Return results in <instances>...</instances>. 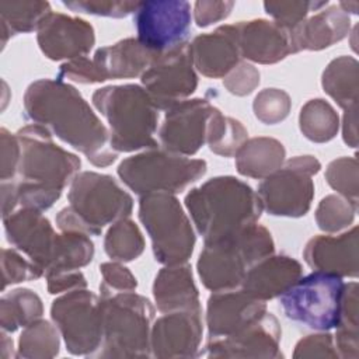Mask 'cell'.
<instances>
[{
  "instance_id": "cell-24",
  "label": "cell",
  "mask_w": 359,
  "mask_h": 359,
  "mask_svg": "<svg viewBox=\"0 0 359 359\" xmlns=\"http://www.w3.org/2000/svg\"><path fill=\"white\" fill-rule=\"evenodd\" d=\"M303 275L299 261L287 255H268L255 262L241 282V290L266 302L283 294Z\"/></svg>"
},
{
  "instance_id": "cell-48",
  "label": "cell",
  "mask_w": 359,
  "mask_h": 359,
  "mask_svg": "<svg viewBox=\"0 0 359 359\" xmlns=\"http://www.w3.org/2000/svg\"><path fill=\"white\" fill-rule=\"evenodd\" d=\"M56 79L60 81L72 80L80 84H94L104 81L93 59H88L86 56L76 57L60 65Z\"/></svg>"
},
{
  "instance_id": "cell-17",
  "label": "cell",
  "mask_w": 359,
  "mask_h": 359,
  "mask_svg": "<svg viewBox=\"0 0 359 359\" xmlns=\"http://www.w3.org/2000/svg\"><path fill=\"white\" fill-rule=\"evenodd\" d=\"M282 330L278 318L265 311L257 321L226 338L208 339L209 358H283L280 352Z\"/></svg>"
},
{
  "instance_id": "cell-50",
  "label": "cell",
  "mask_w": 359,
  "mask_h": 359,
  "mask_svg": "<svg viewBox=\"0 0 359 359\" xmlns=\"http://www.w3.org/2000/svg\"><path fill=\"white\" fill-rule=\"evenodd\" d=\"M46 287L50 294H57L63 292H72L76 289H86L87 280L80 271L60 272L53 275H46Z\"/></svg>"
},
{
  "instance_id": "cell-36",
  "label": "cell",
  "mask_w": 359,
  "mask_h": 359,
  "mask_svg": "<svg viewBox=\"0 0 359 359\" xmlns=\"http://www.w3.org/2000/svg\"><path fill=\"white\" fill-rule=\"evenodd\" d=\"M104 251L118 262H130L139 258L144 251V238L139 226L129 217L112 223L104 237Z\"/></svg>"
},
{
  "instance_id": "cell-2",
  "label": "cell",
  "mask_w": 359,
  "mask_h": 359,
  "mask_svg": "<svg viewBox=\"0 0 359 359\" xmlns=\"http://www.w3.org/2000/svg\"><path fill=\"white\" fill-rule=\"evenodd\" d=\"M15 135L21 146L18 172L13 180L18 206L48 210L79 174L81 161L57 146L53 135L39 125H27Z\"/></svg>"
},
{
  "instance_id": "cell-25",
  "label": "cell",
  "mask_w": 359,
  "mask_h": 359,
  "mask_svg": "<svg viewBox=\"0 0 359 359\" xmlns=\"http://www.w3.org/2000/svg\"><path fill=\"white\" fill-rule=\"evenodd\" d=\"M351 32V17L338 4L318 10L290 29L293 53L321 50L346 38Z\"/></svg>"
},
{
  "instance_id": "cell-21",
  "label": "cell",
  "mask_w": 359,
  "mask_h": 359,
  "mask_svg": "<svg viewBox=\"0 0 359 359\" xmlns=\"http://www.w3.org/2000/svg\"><path fill=\"white\" fill-rule=\"evenodd\" d=\"M240 56L259 63L273 65L293 53L290 29L275 21L257 18L233 24Z\"/></svg>"
},
{
  "instance_id": "cell-29",
  "label": "cell",
  "mask_w": 359,
  "mask_h": 359,
  "mask_svg": "<svg viewBox=\"0 0 359 359\" xmlns=\"http://www.w3.org/2000/svg\"><path fill=\"white\" fill-rule=\"evenodd\" d=\"M321 86L344 111L358 107L359 63L352 56H339L323 72Z\"/></svg>"
},
{
  "instance_id": "cell-13",
  "label": "cell",
  "mask_w": 359,
  "mask_h": 359,
  "mask_svg": "<svg viewBox=\"0 0 359 359\" xmlns=\"http://www.w3.org/2000/svg\"><path fill=\"white\" fill-rule=\"evenodd\" d=\"M142 87L147 91L157 109L167 111L188 100L198 87V76L189 53V43H181L158 53L140 76Z\"/></svg>"
},
{
  "instance_id": "cell-14",
  "label": "cell",
  "mask_w": 359,
  "mask_h": 359,
  "mask_svg": "<svg viewBox=\"0 0 359 359\" xmlns=\"http://www.w3.org/2000/svg\"><path fill=\"white\" fill-rule=\"evenodd\" d=\"M133 21L137 41L151 52L163 53L185 43L191 27V4L185 0L140 1Z\"/></svg>"
},
{
  "instance_id": "cell-41",
  "label": "cell",
  "mask_w": 359,
  "mask_h": 359,
  "mask_svg": "<svg viewBox=\"0 0 359 359\" xmlns=\"http://www.w3.org/2000/svg\"><path fill=\"white\" fill-rule=\"evenodd\" d=\"M328 1H265L264 10L273 21L286 29L294 28L303 20L307 18L310 11H318L327 7Z\"/></svg>"
},
{
  "instance_id": "cell-7",
  "label": "cell",
  "mask_w": 359,
  "mask_h": 359,
  "mask_svg": "<svg viewBox=\"0 0 359 359\" xmlns=\"http://www.w3.org/2000/svg\"><path fill=\"white\" fill-rule=\"evenodd\" d=\"M102 342L91 358H149L151 302L133 292L101 294Z\"/></svg>"
},
{
  "instance_id": "cell-34",
  "label": "cell",
  "mask_w": 359,
  "mask_h": 359,
  "mask_svg": "<svg viewBox=\"0 0 359 359\" xmlns=\"http://www.w3.org/2000/svg\"><path fill=\"white\" fill-rule=\"evenodd\" d=\"M299 128L303 136L310 142L325 143L337 136L339 130V116L328 101L314 98L302 107Z\"/></svg>"
},
{
  "instance_id": "cell-44",
  "label": "cell",
  "mask_w": 359,
  "mask_h": 359,
  "mask_svg": "<svg viewBox=\"0 0 359 359\" xmlns=\"http://www.w3.org/2000/svg\"><path fill=\"white\" fill-rule=\"evenodd\" d=\"M102 282L100 285L101 294H112L118 292H133L137 287L135 275L122 262L111 261L100 265Z\"/></svg>"
},
{
  "instance_id": "cell-38",
  "label": "cell",
  "mask_w": 359,
  "mask_h": 359,
  "mask_svg": "<svg viewBox=\"0 0 359 359\" xmlns=\"http://www.w3.org/2000/svg\"><path fill=\"white\" fill-rule=\"evenodd\" d=\"M358 212V206L341 195H327L316 209V223L325 233H338L349 227Z\"/></svg>"
},
{
  "instance_id": "cell-28",
  "label": "cell",
  "mask_w": 359,
  "mask_h": 359,
  "mask_svg": "<svg viewBox=\"0 0 359 359\" xmlns=\"http://www.w3.org/2000/svg\"><path fill=\"white\" fill-rule=\"evenodd\" d=\"M286 150L273 137L247 139L236 153V168L238 174L255 180H264L285 163Z\"/></svg>"
},
{
  "instance_id": "cell-42",
  "label": "cell",
  "mask_w": 359,
  "mask_h": 359,
  "mask_svg": "<svg viewBox=\"0 0 359 359\" xmlns=\"http://www.w3.org/2000/svg\"><path fill=\"white\" fill-rule=\"evenodd\" d=\"M1 273L3 290H6V287L10 285L36 280L43 276V272L29 258L22 257L14 248L1 250Z\"/></svg>"
},
{
  "instance_id": "cell-31",
  "label": "cell",
  "mask_w": 359,
  "mask_h": 359,
  "mask_svg": "<svg viewBox=\"0 0 359 359\" xmlns=\"http://www.w3.org/2000/svg\"><path fill=\"white\" fill-rule=\"evenodd\" d=\"M94 258V243L81 231H62L56 236L52 262L46 275L79 271Z\"/></svg>"
},
{
  "instance_id": "cell-32",
  "label": "cell",
  "mask_w": 359,
  "mask_h": 359,
  "mask_svg": "<svg viewBox=\"0 0 359 359\" xmlns=\"http://www.w3.org/2000/svg\"><path fill=\"white\" fill-rule=\"evenodd\" d=\"M43 314L41 297L27 287L4 293L0 299V325L3 331L14 332L38 321Z\"/></svg>"
},
{
  "instance_id": "cell-5",
  "label": "cell",
  "mask_w": 359,
  "mask_h": 359,
  "mask_svg": "<svg viewBox=\"0 0 359 359\" xmlns=\"http://www.w3.org/2000/svg\"><path fill=\"white\" fill-rule=\"evenodd\" d=\"M91 101L109 125L112 150L130 153L157 147L158 109L142 86H107L95 90Z\"/></svg>"
},
{
  "instance_id": "cell-15",
  "label": "cell",
  "mask_w": 359,
  "mask_h": 359,
  "mask_svg": "<svg viewBox=\"0 0 359 359\" xmlns=\"http://www.w3.org/2000/svg\"><path fill=\"white\" fill-rule=\"evenodd\" d=\"M217 111L205 98L184 100L167 109L158 139L161 147L178 156H194L206 143L209 123Z\"/></svg>"
},
{
  "instance_id": "cell-47",
  "label": "cell",
  "mask_w": 359,
  "mask_h": 359,
  "mask_svg": "<svg viewBox=\"0 0 359 359\" xmlns=\"http://www.w3.org/2000/svg\"><path fill=\"white\" fill-rule=\"evenodd\" d=\"M0 178L1 181H13L17 177L21 146L15 133H10L6 128L0 129Z\"/></svg>"
},
{
  "instance_id": "cell-6",
  "label": "cell",
  "mask_w": 359,
  "mask_h": 359,
  "mask_svg": "<svg viewBox=\"0 0 359 359\" xmlns=\"http://www.w3.org/2000/svg\"><path fill=\"white\" fill-rule=\"evenodd\" d=\"M275 244L271 233L261 224L215 243H203L196 262L202 285L212 292L238 287L247 271L262 258L272 255Z\"/></svg>"
},
{
  "instance_id": "cell-39",
  "label": "cell",
  "mask_w": 359,
  "mask_h": 359,
  "mask_svg": "<svg viewBox=\"0 0 359 359\" xmlns=\"http://www.w3.org/2000/svg\"><path fill=\"white\" fill-rule=\"evenodd\" d=\"M325 181L342 198L358 206L359 172L356 157H339L332 160L327 165Z\"/></svg>"
},
{
  "instance_id": "cell-1",
  "label": "cell",
  "mask_w": 359,
  "mask_h": 359,
  "mask_svg": "<svg viewBox=\"0 0 359 359\" xmlns=\"http://www.w3.org/2000/svg\"><path fill=\"white\" fill-rule=\"evenodd\" d=\"M24 112L27 119L83 153L95 167H108L118 157L109 144V130L69 83L57 79L31 83L24 94Z\"/></svg>"
},
{
  "instance_id": "cell-53",
  "label": "cell",
  "mask_w": 359,
  "mask_h": 359,
  "mask_svg": "<svg viewBox=\"0 0 359 359\" xmlns=\"http://www.w3.org/2000/svg\"><path fill=\"white\" fill-rule=\"evenodd\" d=\"M338 7L346 13L348 15L349 14H358V8H359V1L353 0V1H341L338 3Z\"/></svg>"
},
{
  "instance_id": "cell-10",
  "label": "cell",
  "mask_w": 359,
  "mask_h": 359,
  "mask_svg": "<svg viewBox=\"0 0 359 359\" xmlns=\"http://www.w3.org/2000/svg\"><path fill=\"white\" fill-rule=\"evenodd\" d=\"M341 276L314 271L292 285L279 296L285 316L311 330L328 331L339 321L344 290Z\"/></svg>"
},
{
  "instance_id": "cell-51",
  "label": "cell",
  "mask_w": 359,
  "mask_h": 359,
  "mask_svg": "<svg viewBox=\"0 0 359 359\" xmlns=\"http://www.w3.org/2000/svg\"><path fill=\"white\" fill-rule=\"evenodd\" d=\"M342 139L349 147L358 146V107L344 111Z\"/></svg>"
},
{
  "instance_id": "cell-35",
  "label": "cell",
  "mask_w": 359,
  "mask_h": 359,
  "mask_svg": "<svg viewBox=\"0 0 359 359\" xmlns=\"http://www.w3.org/2000/svg\"><path fill=\"white\" fill-rule=\"evenodd\" d=\"M60 332L57 327L46 320H38L27 327L18 338L15 358L50 359L57 356L60 348Z\"/></svg>"
},
{
  "instance_id": "cell-30",
  "label": "cell",
  "mask_w": 359,
  "mask_h": 359,
  "mask_svg": "<svg viewBox=\"0 0 359 359\" xmlns=\"http://www.w3.org/2000/svg\"><path fill=\"white\" fill-rule=\"evenodd\" d=\"M52 13L48 1H0L1 48L17 34L38 31L42 20Z\"/></svg>"
},
{
  "instance_id": "cell-46",
  "label": "cell",
  "mask_w": 359,
  "mask_h": 359,
  "mask_svg": "<svg viewBox=\"0 0 359 359\" xmlns=\"http://www.w3.org/2000/svg\"><path fill=\"white\" fill-rule=\"evenodd\" d=\"M294 359L303 358H339L334 345V338L328 332L311 334L302 338L293 352Z\"/></svg>"
},
{
  "instance_id": "cell-19",
  "label": "cell",
  "mask_w": 359,
  "mask_h": 359,
  "mask_svg": "<svg viewBox=\"0 0 359 359\" xmlns=\"http://www.w3.org/2000/svg\"><path fill=\"white\" fill-rule=\"evenodd\" d=\"M7 241L25 254L43 275L50 266L56 233L41 210L31 208L15 209L3 217Z\"/></svg>"
},
{
  "instance_id": "cell-52",
  "label": "cell",
  "mask_w": 359,
  "mask_h": 359,
  "mask_svg": "<svg viewBox=\"0 0 359 359\" xmlns=\"http://www.w3.org/2000/svg\"><path fill=\"white\" fill-rule=\"evenodd\" d=\"M13 339L7 335V331H1V349H0V358L1 359H8L14 355V349H13Z\"/></svg>"
},
{
  "instance_id": "cell-23",
  "label": "cell",
  "mask_w": 359,
  "mask_h": 359,
  "mask_svg": "<svg viewBox=\"0 0 359 359\" xmlns=\"http://www.w3.org/2000/svg\"><path fill=\"white\" fill-rule=\"evenodd\" d=\"M189 53L195 70L202 76L209 79L227 76L241 59L233 24L195 36L189 43Z\"/></svg>"
},
{
  "instance_id": "cell-49",
  "label": "cell",
  "mask_w": 359,
  "mask_h": 359,
  "mask_svg": "<svg viewBox=\"0 0 359 359\" xmlns=\"http://www.w3.org/2000/svg\"><path fill=\"white\" fill-rule=\"evenodd\" d=\"M233 7H234V1L199 0L194 4V20L198 27L205 28L227 18Z\"/></svg>"
},
{
  "instance_id": "cell-18",
  "label": "cell",
  "mask_w": 359,
  "mask_h": 359,
  "mask_svg": "<svg viewBox=\"0 0 359 359\" xmlns=\"http://www.w3.org/2000/svg\"><path fill=\"white\" fill-rule=\"evenodd\" d=\"M41 52L50 60H72L86 56L95 43V32L83 18L49 13L36 31Z\"/></svg>"
},
{
  "instance_id": "cell-12",
  "label": "cell",
  "mask_w": 359,
  "mask_h": 359,
  "mask_svg": "<svg viewBox=\"0 0 359 359\" xmlns=\"http://www.w3.org/2000/svg\"><path fill=\"white\" fill-rule=\"evenodd\" d=\"M50 318L66 349L76 356H93L102 342L101 299L87 290L66 292L52 302Z\"/></svg>"
},
{
  "instance_id": "cell-40",
  "label": "cell",
  "mask_w": 359,
  "mask_h": 359,
  "mask_svg": "<svg viewBox=\"0 0 359 359\" xmlns=\"http://www.w3.org/2000/svg\"><path fill=\"white\" fill-rule=\"evenodd\" d=\"M290 107L289 94L280 88H264L255 95L252 102L254 115L265 125L282 122L289 115Z\"/></svg>"
},
{
  "instance_id": "cell-11",
  "label": "cell",
  "mask_w": 359,
  "mask_h": 359,
  "mask_svg": "<svg viewBox=\"0 0 359 359\" xmlns=\"http://www.w3.org/2000/svg\"><path fill=\"white\" fill-rule=\"evenodd\" d=\"M321 163L314 156H296L280 168L262 180L258 185V196L272 216L302 217L314 198L313 177L320 171Z\"/></svg>"
},
{
  "instance_id": "cell-16",
  "label": "cell",
  "mask_w": 359,
  "mask_h": 359,
  "mask_svg": "<svg viewBox=\"0 0 359 359\" xmlns=\"http://www.w3.org/2000/svg\"><path fill=\"white\" fill-rule=\"evenodd\" d=\"M203 335L202 310H181L164 313L150 331L151 356L161 359L196 358Z\"/></svg>"
},
{
  "instance_id": "cell-33",
  "label": "cell",
  "mask_w": 359,
  "mask_h": 359,
  "mask_svg": "<svg viewBox=\"0 0 359 359\" xmlns=\"http://www.w3.org/2000/svg\"><path fill=\"white\" fill-rule=\"evenodd\" d=\"M358 283L344 285L341 297L339 321L335 332V349L338 356L348 359L359 358V307H358Z\"/></svg>"
},
{
  "instance_id": "cell-37",
  "label": "cell",
  "mask_w": 359,
  "mask_h": 359,
  "mask_svg": "<svg viewBox=\"0 0 359 359\" xmlns=\"http://www.w3.org/2000/svg\"><path fill=\"white\" fill-rule=\"evenodd\" d=\"M247 129L240 121L224 116L217 108L209 123L206 143L215 154L231 157L236 156L238 149L247 140Z\"/></svg>"
},
{
  "instance_id": "cell-9",
  "label": "cell",
  "mask_w": 359,
  "mask_h": 359,
  "mask_svg": "<svg viewBox=\"0 0 359 359\" xmlns=\"http://www.w3.org/2000/svg\"><path fill=\"white\" fill-rule=\"evenodd\" d=\"M208 164L153 147L121 161L116 168L121 181L137 195L156 192L178 194L205 175Z\"/></svg>"
},
{
  "instance_id": "cell-26",
  "label": "cell",
  "mask_w": 359,
  "mask_h": 359,
  "mask_svg": "<svg viewBox=\"0 0 359 359\" xmlns=\"http://www.w3.org/2000/svg\"><path fill=\"white\" fill-rule=\"evenodd\" d=\"M158 53L143 46L137 38H126L114 45L98 48L93 62L104 81L142 76Z\"/></svg>"
},
{
  "instance_id": "cell-43",
  "label": "cell",
  "mask_w": 359,
  "mask_h": 359,
  "mask_svg": "<svg viewBox=\"0 0 359 359\" xmlns=\"http://www.w3.org/2000/svg\"><path fill=\"white\" fill-rule=\"evenodd\" d=\"M140 1H116V0H72L63 1V6L72 11L122 18L135 13Z\"/></svg>"
},
{
  "instance_id": "cell-3",
  "label": "cell",
  "mask_w": 359,
  "mask_h": 359,
  "mask_svg": "<svg viewBox=\"0 0 359 359\" xmlns=\"http://www.w3.org/2000/svg\"><path fill=\"white\" fill-rule=\"evenodd\" d=\"M203 243L229 238L255 224L262 215L258 194L233 175H220L192 188L184 199Z\"/></svg>"
},
{
  "instance_id": "cell-45",
  "label": "cell",
  "mask_w": 359,
  "mask_h": 359,
  "mask_svg": "<svg viewBox=\"0 0 359 359\" xmlns=\"http://www.w3.org/2000/svg\"><path fill=\"white\" fill-rule=\"evenodd\" d=\"M258 69L248 62H238V65L223 79L226 90L237 97H245L251 94L259 84Z\"/></svg>"
},
{
  "instance_id": "cell-20",
  "label": "cell",
  "mask_w": 359,
  "mask_h": 359,
  "mask_svg": "<svg viewBox=\"0 0 359 359\" xmlns=\"http://www.w3.org/2000/svg\"><path fill=\"white\" fill-rule=\"evenodd\" d=\"M266 304L244 290L213 292L206 303L208 339L226 338L257 321Z\"/></svg>"
},
{
  "instance_id": "cell-8",
  "label": "cell",
  "mask_w": 359,
  "mask_h": 359,
  "mask_svg": "<svg viewBox=\"0 0 359 359\" xmlns=\"http://www.w3.org/2000/svg\"><path fill=\"white\" fill-rule=\"evenodd\" d=\"M137 215L150 237L157 262L163 265L188 262L194 252L196 236L189 217L174 194L142 195Z\"/></svg>"
},
{
  "instance_id": "cell-22",
  "label": "cell",
  "mask_w": 359,
  "mask_h": 359,
  "mask_svg": "<svg viewBox=\"0 0 359 359\" xmlns=\"http://www.w3.org/2000/svg\"><path fill=\"white\" fill-rule=\"evenodd\" d=\"M358 237V226L339 236H316L307 241L303 258L314 271L356 278L359 272Z\"/></svg>"
},
{
  "instance_id": "cell-27",
  "label": "cell",
  "mask_w": 359,
  "mask_h": 359,
  "mask_svg": "<svg viewBox=\"0 0 359 359\" xmlns=\"http://www.w3.org/2000/svg\"><path fill=\"white\" fill-rule=\"evenodd\" d=\"M153 297L160 313L201 310L199 293L188 264L165 265L153 282Z\"/></svg>"
},
{
  "instance_id": "cell-4",
  "label": "cell",
  "mask_w": 359,
  "mask_h": 359,
  "mask_svg": "<svg viewBox=\"0 0 359 359\" xmlns=\"http://www.w3.org/2000/svg\"><path fill=\"white\" fill-rule=\"evenodd\" d=\"M69 206L56 216L60 231H81L100 236L107 224L129 217L133 209L132 196L108 175L94 171L79 172L67 194Z\"/></svg>"
}]
</instances>
